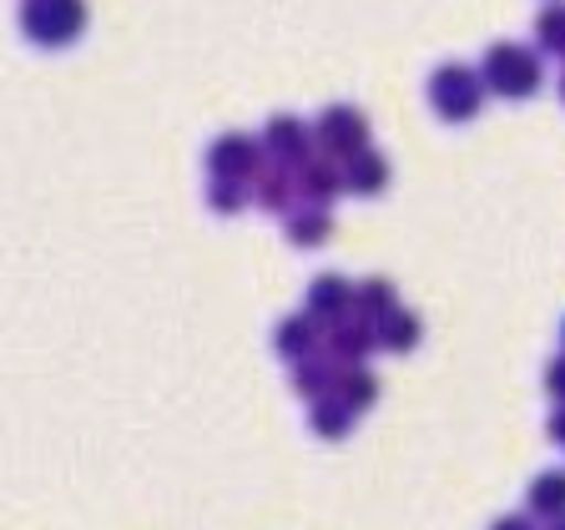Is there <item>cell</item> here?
<instances>
[{
	"mask_svg": "<svg viewBox=\"0 0 565 530\" xmlns=\"http://www.w3.org/2000/svg\"><path fill=\"white\" fill-rule=\"evenodd\" d=\"M484 86H490L494 96H510V102H520V96H535L541 92V56L530 46H515V41H500V46L484 51Z\"/></svg>",
	"mask_w": 565,
	"mask_h": 530,
	"instance_id": "cell-1",
	"label": "cell"
},
{
	"mask_svg": "<svg viewBox=\"0 0 565 530\" xmlns=\"http://www.w3.org/2000/svg\"><path fill=\"white\" fill-rule=\"evenodd\" d=\"M21 25L41 46H71L86 25V0H25Z\"/></svg>",
	"mask_w": 565,
	"mask_h": 530,
	"instance_id": "cell-2",
	"label": "cell"
},
{
	"mask_svg": "<svg viewBox=\"0 0 565 530\" xmlns=\"http://www.w3.org/2000/svg\"><path fill=\"white\" fill-rule=\"evenodd\" d=\"M480 96H484V82L465 66H439L435 82H429V102L449 121H470L480 112Z\"/></svg>",
	"mask_w": 565,
	"mask_h": 530,
	"instance_id": "cell-3",
	"label": "cell"
},
{
	"mask_svg": "<svg viewBox=\"0 0 565 530\" xmlns=\"http://www.w3.org/2000/svg\"><path fill=\"white\" fill-rule=\"evenodd\" d=\"M207 167H212V177H223V182H247V172L258 167V141L243 137V131H227V137L212 141Z\"/></svg>",
	"mask_w": 565,
	"mask_h": 530,
	"instance_id": "cell-4",
	"label": "cell"
},
{
	"mask_svg": "<svg viewBox=\"0 0 565 530\" xmlns=\"http://www.w3.org/2000/svg\"><path fill=\"white\" fill-rule=\"evenodd\" d=\"M318 137L329 147V157H359L364 152V137H369V121L359 117L353 106H333V112H323Z\"/></svg>",
	"mask_w": 565,
	"mask_h": 530,
	"instance_id": "cell-5",
	"label": "cell"
},
{
	"mask_svg": "<svg viewBox=\"0 0 565 530\" xmlns=\"http://www.w3.org/2000/svg\"><path fill=\"white\" fill-rule=\"evenodd\" d=\"M349 304H353L349 283H343V278H333V273H323V278H313V288H308V308H313V314H329V318H339V314H349Z\"/></svg>",
	"mask_w": 565,
	"mask_h": 530,
	"instance_id": "cell-6",
	"label": "cell"
},
{
	"mask_svg": "<svg viewBox=\"0 0 565 530\" xmlns=\"http://www.w3.org/2000/svg\"><path fill=\"white\" fill-rule=\"evenodd\" d=\"M268 147L282 157V162H303L308 157V131H303V121L298 117H278L268 127Z\"/></svg>",
	"mask_w": 565,
	"mask_h": 530,
	"instance_id": "cell-7",
	"label": "cell"
},
{
	"mask_svg": "<svg viewBox=\"0 0 565 530\" xmlns=\"http://www.w3.org/2000/svg\"><path fill=\"white\" fill-rule=\"evenodd\" d=\"M530 516L565 520V475H561V470L541 475V480L530 485Z\"/></svg>",
	"mask_w": 565,
	"mask_h": 530,
	"instance_id": "cell-8",
	"label": "cell"
},
{
	"mask_svg": "<svg viewBox=\"0 0 565 530\" xmlns=\"http://www.w3.org/2000/svg\"><path fill=\"white\" fill-rule=\"evenodd\" d=\"M388 182V162L379 152H359L349 162V188L353 192H379Z\"/></svg>",
	"mask_w": 565,
	"mask_h": 530,
	"instance_id": "cell-9",
	"label": "cell"
},
{
	"mask_svg": "<svg viewBox=\"0 0 565 530\" xmlns=\"http://www.w3.org/2000/svg\"><path fill=\"white\" fill-rule=\"evenodd\" d=\"M379 329V343L384 349H394V353H404V349H414L419 343V318L414 314H388L384 324H374Z\"/></svg>",
	"mask_w": 565,
	"mask_h": 530,
	"instance_id": "cell-10",
	"label": "cell"
},
{
	"mask_svg": "<svg viewBox=\"0 0 565 530\" xmlns=\"http://www.w3.org/2000/svg\"><path fill=\"white\" fill-rule=\"evenodd\" d=\"M333 233V223H329V212H318V208H308V212H294L288 218V237H294L298 247H318L323 237Z\"/></svg>",
	"mask_w": 565,
	"mask_h": 530,
	"instance_id": "cell-11",
	"label": "cell"
},
{
	"mask_svg": "<svg viewBox=\"0 0 565 530\" xmlns=\"http://www.w3.org/2000/svg\"><path fill=\"white\" fill-rule=\"evenodd\" d=\"M349 424H353V410L343 400H329V394L318 400V410H313V430H318V435L343 439V435H349Z\"/></svg>",
	"mask_w": 565,
	"mask_h": 530,
	"instance_id": "cell-12",
	"label": "cell"
},
{
	"mask_svg": "<svg viewBox=\"0 0 565 530\" xmlns=\"http://www.w3.org/2000/svg\"><path fill=\"white\" fill-rule=\"evenodd\" d=\"M339 188H349V172H339V167H329V162H308V172H303L308 198L323 202V198H333Z\"/></svg>",
	"mask_w": 565,
	"mask_h": 530,
	"instance_id": "cell-13",
	"label": "cell"
},
{
	"mask_svg": "<svg viewBox=\"0 0 565 530\" xmlns=\"http://www.w3.org/2000/svg\"><path fill=\"white\" fill-rule=\"evenodd\" d=\"M359 308H364L369 324H384V318L394 314V283H388V278H374L364 294H359Z\"/></svg>",
	"mask_w": 565,
	"mask_h": 530,
	"instance_id": "cell-14",
	"label": "cell"
},
{
	"mask_svg": "<svg viewBox=\"0 0 565 530\" xmlns=\"http://www.w3.org/2000/svg\"><path fill=\"white\" fill-rule=\"evenodd\" d=\"M278 349L288 353V359H303V353L313 349V318H288L278 329Z\"/></svg>",
	"mask_w": 565,
	"mask_h": 530,
	"instance_id": "cell-15",
	"label": "cell"
},
{
	"mask_svg": "<svg viewBox=\"0 0 565 530\" xmlns=\"http://www.w3.org/2000/svg\"><path fill=\"white\" fill-rule=\"evenodd\" d=\"M535 35H541V46H545V51L565 56V6H551V11L541 15V25H535Z\"/></svg>",
	"mask_w": 565,
	"mask_h": 530,
	"instance_id": "cell-16",
	"label": "cell"
},
{
	"mask_svg": "<svg viewBox=\"0 0 565 530\" xmlns=\"http://www.w3.org/2000/svg\"><path fill=\"white\" fill-rule=\"evenodd\" d=\"M374 339H379V329H369V324H349V329L333 333V349H339L343 359H359V353H364Z\"/></svg>",
	"mask_w": 565,
	"mask_h": 530,
	"instance_id": "cell-17",
	"label": "cell"
},
{
	"mask_svg": "<svg viewBox=\"0 0 565 530\" xmlns=\"http://www.w3.org/2000/svg\"><path fill=\"white\" fill-rule=\"evenodd\" d=\"M374 394H379V384L369 374H359V369H353V374H343V394H339V400L349 404V410H364V404H374Z\"/></svg>",
	"mask_w": 565,
	"mask_h": 530,
	"instance_id": "cell-18",
	"label": "cell"
},
{
	"mask_svg": "<svg viewBox=\"0 0 565 530\" xmlns=\"http://www.w3.org/2000/svg\"><path fill=\"white\" fill-rule=\"evenodd\" d=\"M243 202H247V182H223V177L212 182V208L217 212H237Z\"/></svg>",
	"mask_w": 565,
	"mask_h": 530,
	"instance_id": "cell-19",
	"label": "cell"
},
{
	"mask_svg": "<svg viewBox=\"0 0 565 530\" xmlns=\"http://www.w3.org/2000/svg\"><path fill=\"white\" fill-rule=\"evenodd\" d=\"M258 198H263V208H273V212L288 208V167H282V172H273L268 182H263Z\"/></svg>",
	"mask_w": 565,
	"mask_h": 530,
	"instance_id": "cell-20",
	"label": "cell"
},
{
	"mask_svg": "<svg viewBox=\"0 0 565 530\" xmlns=\"http://www.w3.org/2000/svg\"><path fill=\"white\" fill-rule=\"evenodd\" d=\"M329 384H333V369H329V364H308V369H298V389H303V394H323Z\"/></svg>",
	"mask_w": 565,
	"mask_h": 530,
	"instance_id": "cell-21",
	"label": "cell"
},
{
	"mask_svg": "<svg viewBox=\"0 0 565 530\" xmlns=\"http://www.w3.org/2000/svg\"><path fill=\"white\" fill-rule=\"evenodd\" d=\"M545 384H551V394L565 404V359H555V364H551V374H545Z\"/></svg>",
	"mask_w": 565,
	"mask_h": 530,
	"instance_id": "cell-22",
	"label": "cell"
},
{
	"mask_svg": "<svg viewBox=\"0 0 565 530\" xmlns=\"http://www.w3.org/2000/svg\"><path fill=\"white\" fill-rule=\"evenodd\" d=\"M490 530H535V526H530V520H520V516H505V520H494Z\"/></svg>",
	"mask_w": 565,
	"mask_h": 530,
	"instance_id": "cell-23",
	"label": "cell"
},
{
	"mask_svg": "<svg viewBox=\"0 0 565 530\" xmlns=\"http://www.w3.org/2000/svg\"><path fill=\"white\" fill-rule=\"evenodd\" d=\"M551 435H555V439H561V445H565V404H561V410L551 414Z\"/></svg>",
	"mask_w": 565,
	"mask_h": 530,
	"instance_id": "cell-24",
	"label": "cell"
},
{
	"mask_svg": "<svg viewBox=\"0 0 565 530\" xmlns=\"http://www.w3.org/2000/svg\"><path fill=\"white\" fill-rule=\"evenodd\" d=\"M551 530H565V520H561V526H551Z\"/></svg>",
	"mask_w": 565,
	"mask_h": 530,
	"instance_id": "cell-25",
	"label": "cell"
},
{
	"mask_svg": "<svg viewBox=\"0 0 565 530\" xmlns=\"http://www.w3.org/2000/svg\"><path fill=\"white\" fill-rule=\"evenodd\" d=\"M561 96H565V82H561Z\"/></svg>",
	"mask_w": 565,
	"mask_h": 530,
	"instance_id": "cell-26",
	"label": "cell"
}]
</instances>
